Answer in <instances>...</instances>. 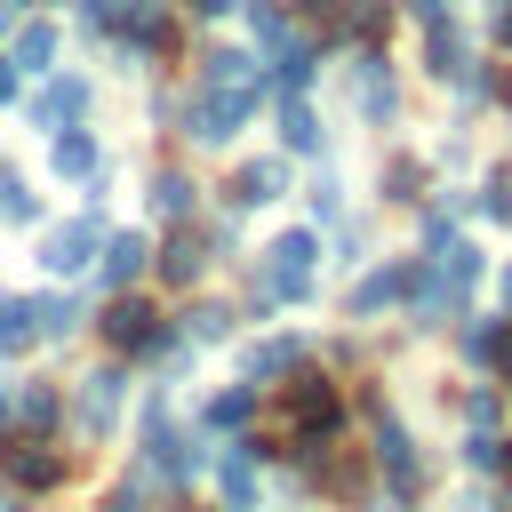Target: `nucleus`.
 I'll return each mask as SVG.
<instances>
[{
	"mask_svg": "<svg viewBox=\"0 0 512 512\" xmlns=\"http://www.w3.org/2000/svg\"><path fill=\"white\" fill-rule=\"evenodd\" d=\"M144 264H152L144 232H104V288H128V280H136Z\"/></svg>",
	"mask_w": 512,
	"mask_h": 512,
	"instance_id": "18",
	"label": "nucleus"
},
{
	"mask_svg": "<svg viewBox=\"0 0 512 512\" xmlns=\"http://www.w3.org/2000/svg\"><path fill=\"white\" fill-rule=\"evenodd\" d=\"M0 208H8V216H32V208H40V200L24 192V176H16V168H0Z\"/></svg>",
	"mask_w": 512,
	"mask_h": 512,
	"instance_id": "34",
	"label": "nucleus"
},
{
	"mask_svg": "<svg viewBox=\"0 0 512 512\" xmlns=\"http://www.w3.org/2000/svg\"><path fill=\"white\" fill-rule=\"evenodd\" d=\"M96 248H104V216L88 208V216H72V224H56L40 240V264L48 272H80V264H96Z\"/></svg>",
	"mask_w": 512,
	"mask_h": 512,
	"instance_id": "10",
	"label": "nucleus"
},
{
	"mask_svg": "<svg viewBox=\"0 0 512 512\" xmlns=\"http://www.w3.org/2000/svg\"><path fill=\"white\" fill-rule=\"evenodd\" d=\"M80 328L72 296H0V352H24L32 336H64Z\"/></svg>",
	"mask_w": 512,
	"mask_h": 512,
	"instance_id": "4",
	"label": "nucleus"
},
{
	"mask_svg": "<svg viewBox=\"0 0 512 512\" xmlns=\"http://www.w3.org/2000/svg\"><path fill=\"white\" fill-rule=\"evenodd\" d=\"M280 144H288L296 160L328 152V128H320V112H312V96H304V88H280Z\"/></svg>",
	"mask_w": 512,
	"mask_h": 512,
	"instance_id": "12",
	"label": "nucleus"
},
{
	"mask_svg": "<svg viewBox=\"0 0 512 512\" xmlns=\"http://www.w3.org/2000/svg\"><path fill=\"white\" fill-rule=\"evenodd\" d=\"M488 40L512 48V0H488Z\"/></svg>",
	"mask_w": 512,
	"mask_h": 512,
	"instance_id": "36",
	"label": "nucleus"
},
{
	"mask_svg": "<svg viewBox=\"0 0 512 512\" xmlns=\"http://www.w3.org/2000/svg\"><path fill=\"white\" fill-rule=\"evenodd\" d=\"M296 360H304V336H264V344H248L240 376H248V384H272V376H288Z\"/></svg>",
	"mask_w": 512,
	"mask_h": 512,
	"instance_id": "17",
	"label": "nucleus"
},
{
	"mask_svg": "<svg viewBox=\"0 0 512 512\" xmlns=\"http://www.w3.org/2000/svg\"><path fill=\"white\" fill-rule=\"evenodd\" d=\"M416 184H424V160H392L384 168V200H416Z\"/></svg>",
	"mask_w": 512,
	"mask_h": 512,
	"instance_id": "31",
	"label": "nucleus"
},
{
	"mask_svg": "<svg viewBox=\"0 0 512 512\" xmlns=\"http://www.w3.org/2000/svg\"><path fill=\"white\" fill-rule=\"evenodd\" d=\"M208 248H232V224H216V232H192V224H184V232H168V248H160L152 264H160L168 288H192V280L208 272Z\"/></svg>",
	"mask_w": 512,
	"mask_h": 512,
	"instance_id": "8",
	"label": "nucleus"
},
{
	"mask_svg": "<svg viewBox=\"0 0 512 512\" xmlns=\"http://www.w3.org/2000/svg\"><path fill=\"white\" fill-rule=\"evenodd\" d=\"M464 464H472V472H488V480H496V472H504V464H512V440H504V432H496V424H464Z\"/></svg>",
	"mask_w": 512,
	"mask_h": 512,
	"instance_id": "21",
	"label": "nucleus"
},
{
	"mask_svg": "<svg viewBox=\"0 0 512 512\" xmlns=\"http://www.w3.org/2000/svg\"><path fill=\"white\" fill-rule=\"evenodd\" d=\"M200 80H264V64L248 48H208L200 56Z\"/></svg>",
	"mask_w": 512,
	"mask_h": 512,
	"instance_id": "26",
	"label": "nucleus"
},
{
	"mask_svg": "<svg viewBox=\"0 0 512 512\" xmlns=\"http://www.w3.org/2000/svg\"><path fill=\"white\" fill-rule=\"evenodd\" d=\"M352 96H360V120H368V128H384V120L400 112V88H392L384 48H360V56H352Z\"/></svg>",
	"mask_w": 512,
	"mask_h": 512,
	"instance_id": "9",
	"label": "nucleus"
},
{
	"mask_svg": "<svg viewBox=\"0 0 512 512\" xmlns=\"http://www.w3.org/2000/svg\"><path fill=\"white\" fill-rule=\"evenodd\" d=\"M8 64H16V72H48V64H56V24H24Z\"/></svg>",
	"mask_w": 512,
	"mask_h": 512,
	"instance_id": "24",
	"label": "nucleus"
},
{
	"mask_svg": "<svg viewBox=\"0 0 512 512\" xmlns=\"http://www.w3.org/2000/svg\"><path fill=\"white\" fill-rule=\"evenodd\" d=\"M472 208H480L488 224H512V160H504V168H488V184L472 192Z\"/></svg>",
	"mask_w": 512,
	"mask_h": 512,
	"instance_id": "27",
	"label": "nucleus"
},
{
	"mask_svg": "<svg viewBox=\"0 0 512 512\" xmlns=\"http://www.w3.org/2000/svg\"><path fill=\"white\" fill-rule=\"evenodd\" d=\"M56 472H64V464H56L40 440H8V480H16V488H48Z\"/></svg>",
	"mask_w": 512,
	"mask_h": 512,
	"instance_id": "22",
	"label": "nucleus"
},
{
	"mask_svg": "<svg viewBox=\"0 0 512 512\" xmlns=\"http://www.w3.org/2000/svg\"><path fill=\"white\" fill-rule=\"evenodd\" d=\"M408 280H416V256H384V264H368V272L344 288V320H376V312H392V304L408 296Z\"/></svg>",
	"mask_w": 512,
	"mask_h": 512,
	"instance_id": "6",
	"label": "nucleus"
},
{
	"mask_svg": "<svg viewBox=\"0 0 512 512\" xmlns=\"http://www.w3.org/2000/svg\"><path fill=\"white\" fill-rule=\"evenodd\" d=\"M368 424H376V464H384V488H392V504H416V488H424V464H416V440H408V424H400L384 400H368Z\"/></svg>",
	"mask_w": 512,
	"mask_h": 512,
	"instance_id": "5",
	"label": "nucleus"
},
{
	"mask_svg": "<svg viewBox=\"0 0 512 512\" xmlns=\"http://www.w3.org/2000/svg\"><path fill=\"white\" fill-rule=\"evenodd\" d=\"M240 8H248V32H256V40H264V48H280V40H288V32H296V24H288V8H280V0H240Z\"/></svg>",
	"mask_w": 512,
	"mask_h": 512,
	"instance_id": "28",
	"label": "nucleus"
},
{
	"mask_svg": "<svg viewBox=\"0 0 512 512\" xmlns=\"http://www.w3.org/2000/svg\"><path fill=\"white\" fill-rule=\"evenodd\" d=\"M240 0H192V16H232Z\"/></svg>",
	"mask_w": 512,
	"mask_h": 512,
	"instance_id": "38",
	"label": "nucleus"
},
{
	"mask_svg": "<svg viewBox=\"0 0 512 512\" xmlns=\"http://www.w3.org/2000/svg\"><path fill=\"white\" fill-rule=\"evenodd\" d=\"M8 96H16V64L0 56V104H8Z\"/></svg>",
	"mask_w": 512,
	"mask_h": 512,
	"instance_id": "39",
	"label": "nucleus"
},
{
	"mask_svg": "<svg viewBox=\"0 0 512 512\" xmlns=\"http://www.w3.org/2000/svg\"><path fill=\"white\" fill-rule=\"evenodd\" d=\"M120 16H128V0H80V24H88V32H112Z\"/></svg>",
	"mask_w": 512,
	"mask_h": 512,
	"instance_id": "35",
	"label": "nucleus"
},
{
	"mask_svg": "<svg viewBox=\"0 0 512 512\" xmlns=\"http://www.w3.org/2000/svg\"><path fill=\"white\" fill-rule=\"evenodd\" d=\"M312 72H320V48H312L304 32H288V40L272 48V80H280V88H312Z\"/></svg>",
	"mask_w": 512,
	"mask_h": 512,
	"instance_id": "19",
	"label": "nucleus"
},
{
	"mask_svg": "<svg viewBox=\"0 0 512 512\" xmlns=\"http://www.w3.org/2000/svg\"><path fill=\"white\" fill-rule=\"evenodd\" d=\"M104 336H112L120 352H152V360H160V352H176L168 320H160L144 296H112V304H104Z\"/></svg>",
	"mask_w": 512,
	"mask_h": 512,
	"instance_id": "7",
	"label": "nucleus"
},
{
	"mask_svg": "<svg viewBox=\"0 0 512 512\" xmlns=\"http://www.w3.org/2000/svg\"><path fill=\"white\" fill-rule=\"evenodd\" d=\"M48 168H56V176H72V184H96V176H104V144H96L88 128H56Z\"/></svg>",
	"mask_w": 512,
	"mask_h": 512,
	"instance_id": "13",
	"label": "nucleus"
},
{
	"mask_svg": "<svg viewBox=\"0 0 512 512\" xmlns=\"http://www.w3.org/2000/svg\"><path fill=\"white\" fill-rule=\"evenodd\" d=\"M288 424H296V456H320L344 424V392L328 376H296L288 384Z\"/></svg>",
	"mask_w": 512,
	"mask_h": 512,
	"instance_id": "3",
	"label": "nucleus"
},
{
	"mask_svg": "<svg viewBox=\"0 0 512 512\" xmlns=\"http://www.w3.org/2000/svg\"><path fill=\"white\" fill-rule=\"evenodd\" d=\"M184 328H192V344H216V336H232V312H224V304H200Z\"/></svg>",
	"mask_w": 512,
	"mask_h": 512,
	"instance_id": "32",
	"label": "nucleus"
},
{
	"mask_svg": "<svg viewBox=\"0 0 512 512\" xmlns=\"http://www.w3.org/2000/svg\"><path fill=\"white\" fill-rule=\"evenodd\" d=\"M264 96H272V80H200V96H192V112H184V136H200V144H232V136L256 120Z\"/></svg>",
	"mask_w": 512,
	"mask_h": 512,
	"instance_id": "2",
	"label": "nucleus"
},
{
	"mask_svg": "<svg viewBox=\"0 0 512 512\" xmlns=\"http://www.w3.org/2000/svg\"><path fill=\"white\" fill-rule=\"evenodd\" d=\"M496 312H504V320H512V256H504V264H496Z\"/></svg>",
	"mask_w": 512,
	"mask_h": 512,
	"instance_id": "37",
	"label": "nucleus"
},
{
	"mask_svg": "<svg viewBox=\"0 0 512 512\" xmlns=\"http://www.w3.org/2000/svg\"><path fill=\"white\" fill-rule=\"evenodd\" d=\"M120 368H88L80 376V432H112V416H120Z\"/></svg>",
	"mask_w": 512,
	"mask_h": 512,
	"instance_id": "15",
	"label": "nucleus"
},
{
	"mask_svg": "<svg viewBox=\"0 0 512 512\" xmlns=\"http://www.w3.org/2000/svg\"><path fill=\"white\" fill-rule=\"evenodd\" d=\"M224 192H232V208H272V200L288 192V152H280V160H248Z\"/></svg>",
	"mask_w": 512,
	"mask_h": 512,
	"instance_id": "14",
	"label": "nucleus"
},
{
	"mask_svg": "<svg viewBox=\"0 0 512 512\" xmlns=\"http://www.w3.org/2000/svg\"><path fill=\"white\" fill-rule=\"evenodd\" d=\"M88 104H96V88H88L80 72H64V80H48V88L32 96V128H48V136H56V128H72Z\"/></svg>",
	"mask_w": 512,
	"mask_h": 512,
	"instance_id": "11",
	"label": "nucleus"
},
{
	"mask_svg": "<svg viewBox=\"0 0 512 512\" xmlns=\"http://www.w3.org/2000/svg\"><path fill=\"white\" fill-rule=\"evenodd\" d=\"M16 424H24V432H48V424H56V392H48V384H16Z\"/></svg>",
	"mask_w": 512,
	"mask_h": 512,
	"instance_id": "29",
	"label": "nucleus"
},
{
	"mask_svg": "<svg viewBox=\"0 0 512 512\" xmlns=\"http://www.w3.org/2000/svg\"><path fill=\"white\" fill-rule=\"evenodd\" d=\"M312 216H320V224H344V184H336V176L312 184Z\"/></svg>",
	"mask_w": 512,
	"mask_h": 512,
	"instance_id": "33",
	"label": "nucleus"
},
{
	"mask_svg": "<svg viewBox=\"0 0 512 512\" xmlns=\"http://www.w3.org/2000/svg\"><path fill=\"white\" fill-rule=\"evenodd\" d=\"M504 112H512V80H504Z\"/></svg>",
	"mask_w": 512,
	"mask_h": 512,
	"instance_id": "40",
	"label": "nucleus"
},
{
	"mask_svg": "<svg viewBox=\"0 0 512 512\" xmlns=\"http://www.w3.org/2000/svg\"><path fill=\"white\" fill-rule=\"evenodd\" d=\"M320 288V224H288L256 264V304H304Z\"/></svg>",
	"mask_w": 512,
	"mask_h": 512,
	"instance_id": "1",
	"label": "nucleus"
},
{
	"mask_svg": "<svg viewBox=\"0 0 512 512\" xmlns=\"http://www.w3.org/2000/svg\"><path fill=\"white\" fill-rule=\"evenodd\" d=\"M464 424H504V384H480V392H464Z\"/></svg>",
	"mask_w": 512,
	"mask_h": 512,
	"instance_id": "30",
	"label": "nucleus"
},
{
	"mask_svg": "<svg viewBox=\"0 0 512 512\" xmlns=\"http://www.w3.org/2000/svg\"><path fill=\"white\" fill-rule=\"evenodd\" d=\"M192 192H200V184H192L184 168H160V176H152V216L184 224V216H192Z\"/></svg>",
	"mask_w": 512,
	"mask_h": 512,
	"instance_id": "23",
	"label": "nucleus"
},
{
	"mask_svg": "<svg viewBox=\"0 0 512 512\" xmlns=\"http://www.w3.org/2000/svg\"><path fill=\"white\" fill-rule=\"evenodd\" d=\"M464 328H456V344H464V360L472 368H488L496 360V344H504V312H456Z\"/></svg>",
	"mask_w": 512,
	"mask_h": 512,
	"instance_id": "20",
	"label": "nucleus"
},
{
	"mask_svg": "<svg viewBox=\"0 0 512 512\" xmlns=\"http://www.w3.org/2000/svg\"><path fill=\"white\" fill-rule=\"evenodd\" d=\"M216 488H224V512H256V496H264L256 488V456L248 448H224L216 456Z\"/></svg>",
	"mask_w": 512,
	"mask_h": 512,
	"instance_id": "16",
	"label": "nucleus"
},
{
	"mask_svg": "<svg viewBox=\"0 0 512 512\" xmlns=\"http://www.w3.org/2000/svg\"><path fill=\"white\" fill-rule=\"evenodd\" d=\"M248 416H256V384H248V376H240L232 392H216V400H208V424H216V432H240Z\"/></svg>",
	"mask_w": 512,
	"mask_h": 512,
	"instance_id": "25",
	"label": "nucleus"
}]
</instances>
